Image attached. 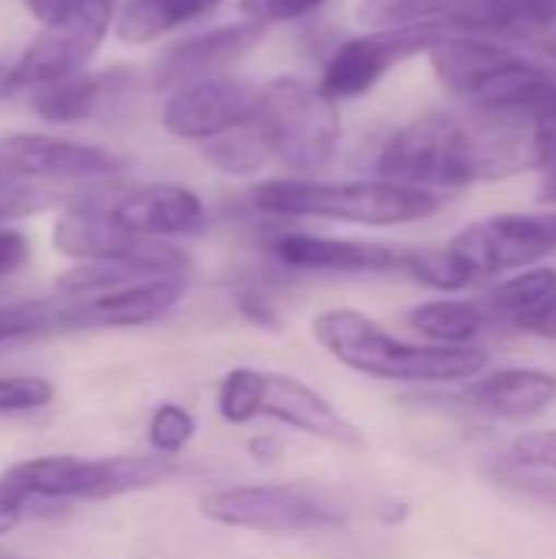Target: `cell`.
Masks as SVG:
<instances>
[{
	"label": "cell",
	"instance_id": "obj_19",
	"mask_svg": "<svg viewBox=\"0 0 556 559\" xmlns=\"http://www.w3.org/2000/svg\"><path fill=\"white\" fill-rule=\"evenodd\" d=\"M556 26V0H456L452 33L531 36Z\"/></svg>",
	"mask_w": 556,
	"mask_h": 559
},
{
	"label": "cell",
	"instance_id": "obj_27",
	"mask_svg": "<svg viewBox=\"0 0 556 559\" xmlns=\"http://www.w3.org/2000/svg\"><path fill=\"white\" fill-rule=\"evenodd\" d=\"M259 386H262V370L256 367H236L223 377L216 390V409L229 426H246L256 419V403H259Z\"/></svg>",
	"mask_w": 556,
	"mask_h": 559
},
{
	"label": "cell",
	"instance_id": "obj_26",
	"mask_svg": "<svg viewBox=\"0 0 556 559\" xmlns=\"http://www.w3.org/2000/svg\"><path fill=\"white\" fill-rule=\"evenodd\" d=\"M400 272H406L410 278H416L419 285L436 288V292H462L472 285L446 246L442 249H403Z\"/></svg>",
	"mask_w": 556,
	"mask_h": 559
},
{
	"label": "cell",
	"instance_id": "obj_5",
	"mask_svg": "<svg viewBox=\"0 0 556 559\" xmlns=\"http://www.w3.org/2000/svg\"><path fill=\"white\" fill-rule=\"evenodd\" d=\"M52 249L75 262H125L144 275H184L187 252L167 239H144L105 213L92 193H79L52 223Z\"/></svg>",
	"mask_w": 556,
	"mask_h": 559
},
{
	"label": "cell",
	"instance_id": "obj_15",
	"mask_svg": "<svg viewBox=\"0 0 556 559\" xmlns=\"http://www.w3.org/2000/svg\"><path fill=\"white\" fill-rule=\"evenodd\" d=\"M184 292H187L184 275L131 282L115 292L79 298V321L82 328H141L167 318L180 305Z\"/></svg>",
	"mask_w": 556,
	"mask_h": 559
},
{
	"label": "cell",
	"instance_id": "obj_17",
	"mask_svg": "<svg viewBox=\"0 0 556 559\" xmlns=\"http://www.w3.org/2000/svg\"><path fill=\"white\" fill-rule=\"evenodd\" d=\"M556 396V377L531 367L495 370L488 377L472 380L462 390V403L475 413L498 419H528L547 409Z\"/></svg>",
	"mask_w": 556,
	"mask_h": 559
},
{
	"label": "cell",
	"instance_id": "obj_4",
	"mask_svg": "<svg viewBox=\"0 0 556 559\" xmlns=\"http://www.w3.org/2000/svg\"><path fill=\"white\" fill-rule=\"evenodd\" d=\"M252 128L265 141L269 157L298 177L324 170L344 134L338 102L301 75H275L259 85Z\"/></svg>",
	"mask_w": 556,
	"mask_h": 559
},
{
	"label": "cell",
	"instance_id": "obj_2",
	"mask_svg": "<svg viewBox=\"0 0 556 559\" xmlns=\"http://www.w3.org/2000/svg\"><path fill=\"white\" fill-rule=\"evenodd\" d=\"M315 341L347 370L390 383H459L488 367L482 347L406 344L354 308H328L311 321Z\"/></svg>",
	"mask_w": 556,
	"mask_h": 559
},
{
	"label": "cell",
	"instance_id": "obj_35",
	"mask_svg": "<svg viewBox=\"0 0 556 559\" xmlns=\"http://www.w3.org/2000/svg\"><path fill=\"white\" fill-rule=\"evenodd\" d=\"M23 7L43 23V26H52V23H62L69 20L72 13H79L85 7V0H23Z\"/></svg>",
	"mask_w": 556,
	"mask_h": 559
},
{
	"label": "cell",
	"instance_id": "obj_22",
	"mask_svg": "<svg viewBox=\"0 0 556 559\" xmlns=\"http://www.w3.org/2000/svg\"><path fill=\"white\" fill-rule=\"evenodd\" d=\"M59 331H82L79 324V298H36V301H16L0 308V344L39 337V334H59Z\"/></svg>",
	"mask_w": 556,
	"mask_h": 559
},
{
	"label": "cell",
	"instance_id": "obj_20",
	"mask_svg": "<svg viewBox=\"0 0 556 559\" xmlns=\"http://www.w3.org/2000/svg\"><path fill=\"white\" fill-rule=\"evenodd\" d=\"M223 0H128L118 13V39L128 46H147L177 26L213 13Z\"/></svg>",
	"mask_w": 556,
	"mask_h": 559
},
{
	"label": "cell",
	"instance_id": "obj_1",
	"mask_svg": "<svg viewBox=\"0 0 556 559\" xmlns=\"http://www.w3.org/2000/svg\"><path fill=\"white\" fill-rule=\"evenodd\" d=\"M177 475L170 455H39L16 462L0 475V537L20 527L39 508L72 501H111L131 491L164 485Z\"/></svg>",
	"mask_w": 556,
	"mask_h": 559
},
{
	"label": "cell",
	"instance_id": "obj_10",
	"mask_svg": "<svg viewBox=\"0 0 556 559\" xmlns=\"http://www.w3.org/2000/svg\"><path fill=\"white\" fill-rule=\"evenodd\" d=\"M446 29L436 26H403V29H374L367 36L344 39L324 62L318 88L334 98H357L370 92L393 66L406 62L410 56L426 52Z\"/></svg>",
	"mask_w": 556,
	"mask_h": 559
},
{
	"label": "cell",
	"instance_id": "obj_24",
	"mask_svg": "<svg viewBox=\"0 0 556 559\" xmlns=\"http://www.w3.org/2000/svg\"><path fill=\"white\" fill-rule=\"evenodd\" d=\"M456 0H360L357 20L374 29H403V26H436L452 33Z\"/></svg>",
	"mask_w": 556,
	"mask_h": 559
},
{
	"label": "cell",
	"instance_id": "obj_36",
	"mask_svg": "<svg viewBox=\"0 0 556 559\" xmlns=\"http://www.w3.org/2000/svg\"><path fill=\"white\" fill-rule=\"evenodd\" d=\"M236 305H239V311H242V318H249L252 324H259V328H279V314H275V308L262 298V295H239L236 298Z\"/></svg>",
	"mask_w": 556,
	"mask_h": 559
},
{
	"label": "cell",
	"instance_id": "obj_6",
	"mask_svg": "<svg viewBox=\"0 0 556 559\" xmlns=\"http://www.w3.org/2000/svg\"><path fill=\"white\" fill-rule=\"evenodd\" d=\"M200 514L220 527L252 534H305L338 527L344 521L334 504L285 485H239L210 491L200 498Z\"/></svg>",
	"mask_w": 556,
	"mask_h": 559
},
{
	"label": "cell",
	"instance_id": "obj_31",
	"mask_svg": "<svg viewBox=\"0 0 556 559\" xmlns=\"http://www.w3.org/2000/svg\"><path fill=\"white\" fill-rule=\"evenodd\" d=\"M328 0H239V13L252 23L272 26V23H288L298 16H308L321 10Z\"/></svg>",
	"mask_w": 556,
	"mask_h": 559
},
{
	"label": "cell",
	"instance_id": "obj_18",
	"mask_svg": "<svg viewBox=\"0 0 556 559\" xmlns=\"http://www.w3.org/2000/svg\"><path fill=\"white\" fill-rule=\"evenodd\" d=\"M125 82H128V69H105V72L85 69L59 82L29 88V108L46 124H79L92 118Z\"/></svg>",
	"mask_w": 556,
	"mask_h": 559
},
{
	"label": "cell",
	"instance_id": "obj_28",
	"mask_svg": "<svg viewBox=\"0 0 556 559\" xmlns=\"http://www.w3.org/2000/svg\"><path fill=\"white\" fill-rule=\"evenodd\" d=\"M79 193H56L52 187H39V183H23V180H10L0 177V226L43 213L56 203L69 206Z\"/></svg>",
	"mask_w": 556,
	"mask_h": 559
},
{
	"label": "cell",
	"instance_id": "obj_8",
	"mask_svg": "<svg viewBox=\"0 0 556 559\" xmlns=\"http://www.w3.org/2000/svg\"><path fill=\"white\" fill-rule=\"evenodd\" d=\"M446 249L475 285L501 272L534 269L541 259L556 252V233L551 229L547 216L498 213L462 226L446 242Z\"/></svg>",
	"mask_w": 556,
	"mask_h": 559
},
{
	"label": "cell",
	"instance_id": "obj_7",
	"mask_svg": "<svg viewBox=\"0 0 556 559\" xmlns=\"http://www.w3.org/2000/svg\"><path fill=\"white\" fill-rule=\"evenodd\" d=\"M125 174V160L98 144L46 134L13 131L0 138V177L39 187H88Z\"/></svg>",
	"mask_w": 556,
	"mask_h": 559
},
{
	"label": "cell",
	"instance_id": "obj_41",
	"mask_svg": "<svg viewBox=\"0 0 556 559\" xmlns=\"http://www.w3.org/2000/svg\"><path fill=\"white\" fill-rule=\"evenodd\" d=\"M0 559H7V557H0Z\"/></svg>",
	"mask_w": 556,
	"mask_h": 559
},
{
	"label": "cell",
	"instance_id": "obj_38",
	"mask_svg": "<svg viewBox=\"0 0 556 559\" xmlns=\"http://www.w3.org/2000/svg\"><path fill=\"white\" fill-rule=\"evenodd\" d=\"M541 200L556 203V157L551 160V167H547V177H544V187H541Z\"/></svg>",
	"mask_w": 556,
	"mask_h": 559
},
{
	"label": "cell",
	"instance_id": "obj_12",
	"mask_svg": "<svg viewBox=\"0 0 556 559\" xmlns=\"http://www.w3.org/2000/svg\"><path fill=\"white\" fill-rule=\"evenodd\" d=\"M92 197L125 229H131L144 239L193 236L206 226L203 200L190 187H180V183L108 187V190H92Z\"/></svg>",
	"mask_w": 556,
	"mask_h": 559
},
{
	"label": "cell",
	"instance_id": "obj_39",
	"mask_svg": "<svg viewBox=\"0 0 556 559\" xmlns=\"http://www.w3.org/2000/svg\"><path fill=\"white\" fill-rule=\"evenodd\" d=\"M537 46H541V49H544L547 56H554V59H556V26H554V29H547V33H541V36H537Z\"/></svg>",
	"mask_w": 556,
	"mask_h": 559
},
{
	"label": "cell",
	"instance_id": "obj_29",
	"mask_svg": "<svg viewBox=\"0 0 556 559\" xmlns=\"http://www.w3.org/2000/svg\"><path fill=\"white\" fill-rule=\"evenodd\" d=\"M197 432V423L193 416L177 406V403H164L151 413V423H147V442L157 455H177L187 449V442L193 439Z\"/></svg>",
	"mask_w": 556,
	"mask_h": 559
},
{
	"label": "cell",
	"instance_id": "obj_23",
	"mask_svg": "<svg viewBox=\"0 0 556 559\" xmlns=\"http://www.w3.org/2000/svg\"><path fill=\"white\" fill-rule=\"evenodd\" d=\"M556 288V269L547 265H534L521 275H511L505 282H498L495 288H488V295L478 301L482 314L488 321H511L518 324L521 318H528L544 298H551Z\"/></svg>",
	"mask_w": 556,
	"mask_h": 559
},
{
	"label": "cell",
	"instance_id": "obj_33",
	"mask_svg": "<svg viewBox=\"0 0 556 559\" xmlns=\"http://www.w3.org/2000/svg\"><path fill=\"white\" fill-rule=\"evenodd\" d=\"M29 259V239L20 229L0 226V278L23 269Z\"/></svg>",
	"mask_w": 556,
	"mask_h": 559
},
{
	"label": "cell",
	"instance_id": "obj_25",
	"mask_svg": "<svg viewBox=\"0 0 556 559\" xmlns=\"http://www.w3.org/2000/svg\"><path fill=\"white\" fill-rule=\"evenodd\" d=\"M203 160L226 177H252L272 157L265 151V141L259 138V131L252 124H242L213 141H203Z\"/></svg>",
	"mask_w": 556,
	"mask_h": 559
},
{
	"label": "cell",
	"instance_id": "obj_3",
	"mask_svg": "<svg viewBox=\"0 0 556 559\" xmlns=\"http://www.w3.org/2000/svg\"><path fill=\"white\" fill-rule=\"evenodd\" d=\"M249 203L265 216L334 219L357 226H406L439 213V193L390 180H262L249 190Z\"/></svg>",
	"mask_w": 556,
	"mask_h": 559
},
{
	"label": "cell",
	"instance_id": "obj_32",
	"mask_svg": "<svg viewBox=\"0 0 556 559\" xmlns=\"http://www.w3.org/2000/svg\"><path fill=\"white\" fill-rule=\"evenodd\" d=\"M508 459L521 468L534 472H556V429L547 432H528L511 442Z\"/></svg>",
	"mask_w": 556,
	"mask_h": 559
},
{
	"label": "cell",
	"instance_id": "obj_11",
	"mask_svg": "<svg viewBox=\"0 0 556 559\" xmlns=\"http://www.w3.org/2000/svg\"><path fill=\"white\" fill-rule=\"evenodd\" d=\"M259 85L236 75H206L170 92L161 111L167 134L180 141H213L226 131L252 124Z\"/></svg>",
	"mask_w": 556,
	"mask_h": 559
},
{
	"label": "cell",
	"instance_id": "obj_30",
	"mask_svg": "<svg viewBox=\"0 0 556 559\" xmlns=\"http://www.w3.org/2000/svg\"><path fill=\"white\" fill-rule=\"evenodd\" d=\"M52 396L56 390L43 377H0V416L43 409L52 403Z\"/></svg>",
	"mask_w": 556,
	"mask_h": 559
},
{
	"label": "cell",
	"instance_id": "obj_40",
	"mask_svg": "<svg viewBox=\"0 0 556 559\" xmlns=\"http://www.w3.org/2000/svg\"><path fill=\"white\" fill-rule=\"evenodd\" d=\"M547 223H551V229L556 233V213H551V216H547Z\"/></svg>",
	"mask_w": 556,
	"mask_h": 559
},
{
	"label": "cell",
	"instance_id": "obj_14",
	"mask_svg": "<svg viewBox=\"0 0 556 559\" xmlns=\"http://www.w3.org/2000/svg\"><path fill=\"white\" fill-rule=\"evenodd\" d=\"M272 419L288 429H298L305 436L334 442V445H360L364 436L360 429L338 413V406L311 390L308 383L285 377V373H262L259 386V403H256V419Z\"/></svg>",
	"mask_w": 556,
	"mask_h": 559
},
{
	"label": "cell",
	"instance_id": "obj_21",
	"mask_svg": "<svg viewBox=\"0 0 556 559\" xmlns=\"http://www.w3.org/2000/svg\"><path fill=\"white\" fill-rule=\"evenodd\" d=\"M410 328L433 341L436 347H472V341L488 328V318L482 314L478 301H459V298H439L416 305L406 314Z\"/></svg>",
	"mask_w": 556,
	"mask_h": 559
},
{
	"label": "cell",
	"instance_id": "obj_34",
	"mask_svg": "<svg viewBox=\"0 0 556 559\" xmlns=\"http://www.w3.org/2000/svg\"><path fill=\"white\" fill-rule=\"evenodd\" d=\"M521 331L534 334V337H544V341H556V288L551 292V298H544L528 318L518 321Z\"/></svg>",
	"mask_w": 556,
	"mask_h": 559
},
{
	"label": "cell",
	"instance_id": "obj_16",
	"mask_svg": "<svg viewBox=\"0 0 556 559\" xmlns=\"http://www.w3.org/2000/svg\"><path fill=\"white\" fill-rule=\"evenodd\" d=\"M272 252L279 262L301 272H393L400 269L403 249L311 233H285L272 242Z\"/></svg>",
	"mask_w": 556,
	"mask_h": 559
},
{
	"label": "cell",
	"instance_id": "obj_9",
	"mask_svg": "<svg viewBox=\"0 0 556 559\" xmlns=\"http://www.w3.org/2000/svg\"><path fill=\"white\" fill-rule=\"evenodd\" d=\"M111 16H115V0H85V7L72 13L69 20L43 26L26 43L20 59L7 69V75L0 79V88L29 92L46 82H59L66 75L85 72L95 49L108 36Z\"/></svg>",
	"mask_w": 556,
	"mask_h": 559
},
{
	"label": "cell",
	"instance_id": "obj_13",
	"mask_svg": "<svg viewBox=\"0 0 556 559\" xmlns=\"http://www.w3.org/2000/svg\"><path fill=\"white\" fill-rule=\"evenodd\" d=\"M265 29L269 26H262V23L242 20V23H226V26L197 33V36L170 46L154 66V88L174 92L187 82L220 75L226 66H233L246 52H252L265 39Z\"/></svg>",
	"mask_w": 556,
	"mask_h": 559
},
{
	"label": "cell",
	"instance_id": "obj_37",
	"mask_svg": "<svg viewBox=\"0 0 556 559\" xmlns=\"http://www.w3.org/2000/svg\"><path fill=\"white\" fill-rule=\"evenodd\" d=\"M249 452H256V459H275V452H279V442L275 439H252L249 442Z\"/></svg>",
	"mask_w": 556,
	"mask_h": 559
}]
</instances>
